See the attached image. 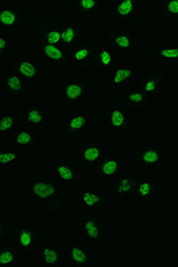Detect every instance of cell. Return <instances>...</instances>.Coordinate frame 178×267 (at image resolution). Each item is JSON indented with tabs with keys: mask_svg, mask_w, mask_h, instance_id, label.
I'll use <instances>...</instances> for the list:
<instances>
[{
	"mask_svg": "<svg viewBox=\"0 0 178 267\" xmlns=\"http://www.w3.org/2000/svg\"><path fill=\"white\" fill-rule=\"evenodd\" d=\"M34 191L39 197L44 198L51 195L53 193L54 189L50 185L44 184H39L35 185Z\"/></svg>",
	"mask_w": 178,
	"mask_h": 267,
	"instance_id": "obj_1",
	"label": "cell"
},
{
	"mask_svg": "<svg viewBox=\"0 0 178 267\" xmlns=\"http://www.w3.org/2000/svg\"><path fill=\"white\" fill-rule=\"evenodd\" d=\"M20 69L21 72L27 76L32 77L35 74L34 68L29 63L26 62L22 63Z\"/></svg>",
	"mask_w": 178,
	"mask_h": 267,
	"instance_id": "obj_2",
	"label": "cell"
},
{
	"mask_svg": "<svg viewBox=\"0 0 178 267\" xmlns=\"http://www.w3.org/2000/svg\"><path fill=\"white\" fill-rule=\"evenodd\" d=\"M45 52L50 57L52 58L59 59L61 57V53L56 48L51 45H48L46 47Z\"/></svg>",
	"mask_w": 178,
	"mask_h": 267,
	"instance_id": "obj_3",
	"label": "cell"
},
{
	"mask_svg": "<svg viewBox=\"0 0 178 267\" xmlns=\"http://www.w3.org/2000/svg\"><path fill=\"white\" fill-rule=\"evenodd\" d=\"M1 20L6 25L12 24L14 20V17L11 13L5 11L2 13L1 16Z\"/></svg>",
	"mask_w": 178,
	"mask_h": 267,
	"instance_id": "obj_4",
	"label": "cell"
},
{
	"mask_svg": "<svg viewBox=\"0 0 178 267\" xmlns=\"http://www.w3.org/2000/svg\"><path fill=\"white\" fill-rule=\"evenodd\" d=\"M132 8L131 1H126L121 4L118 8V11L120 14L125 15L130 12Z\"/></svg>",
	"mask_w": 178,
	"mask_h": 267,
	"instance_id": "obj_5",
	"label": "cell"
},
{
	"mask_svg": "<svg viewBox=\"0 0 178 267\" xmlns=\"http://www.w3.org/2000/svg\"><path fill=\"white\" fill-rule=\"evenodd\" d=\"M80 88L76 85L70 86L67 90L68 96L72 99L77 97L80 95Z\"/></svg>",
	"mask_w": 178,
	"mask_h": 267,
	"instance_id": "obj_6",
	"label": "cell"
},
{
	"mask_svg": "<svg viewBox=\"0 0 178 267\" xmlns=\"http://www.w3.org/2000/svg\"><path fill=\"white\" fill-rule=\"evenodd\" d=\"M44 255L46 261L48 263H53L56 261L57 255L53 251L46 249L44 251Z\"/></svg>",
	"mask_w": 178,
	"mask_h": 267,
	"instance_id": "obj_7",
	"label": "cell"
},
{
	"mask_svg": "<svg viewBox=\"0 0 178 267\" xmlns=\"http://www.w3.org/2000/svg\"><path fill=\"white\" fill-rule=\"evenodd\" d=\"M113 124L116 126L120 125L124 122V117L120 112L116 111L113 112L112 118Z\"/></svg>",
	"mask_w": 178,
	"mask_h": 267,
	"instance_id": "obj_8",
	"label": "cell"
},
{
	"mask_svg": "<svg viewBox=\"0 0 178 267\" xmlns=\"http://www.w3.org/2000/svg\"><path fill=\"white\" fill-rule=\"evenodd\" d=\"M73 257L76 261L79 262H83L85 261L86 256L82 251L77 248L74 249L72 253Z\"/></svg>",
	"mask_w": 178,
	"mask_h": 267,
	"instance_id": "obj_9",
	"label": "cell"
},
{
	"mask_svg": "<svg viewBox=\"0 0 178 267\" xmlns=\"http://www.w3.org/2000/svg\"><path fill=\"white\" fill-rule=\"evenodd\" d=\"M98 152L97 149L94 148L89 149L86 152L85 156L87 160L89 161L93 160L97 157Z\"/></svg>",
	"mask_w": 178,
	"mask_h": 267,
	"instance_id": "obj_10",
	"label": "cell"
},
{
	"mask_svg": "<svg viewBox=\"0 0 178 267\" xmlns=\"http://www.w3.org/2000/svg\"><path fill=\"white\" fill-rule=\"evenodd\" d=\"M130 73V71L127 70H121L119 71L115 77V82L116 83L120 82L126 78Z\"/></svg>",
	"mask_w": 178,
	"mask_h": 267,
	"instance_id": "obj_11",
	"label": "cell"
},
{
	"mask_svg": "<svg viewBox=\"0 0 178 267\" xmlns=\"http://www.w3.org/2000/svg\"><path fill=\"white\" fill-rule=\"evenodd\" d=\"M116 168V164L114 162H110L105 164L104 167V171L107 174H113L115 171Z\"/></svg>",
	"mask_w": 178,
	"mask_h": 267,
	"instance_id": "obj_12",
	"label": "cell"
},
{
	"mask_svg": "<svg viewBox=\"0 0 178 267\" xmlns=\"http://www.w3.org/2000/svg\"><path fill=\"white\" fill-rule=\"evenodd\" d=\"M86 227L90 237L95 238L97 235V230L96 227L91 222H89L86 225Z\"/></svg>",
	"mask_w": 178,
	"mask_h": 267,
	"instance_id": "obj_13",
	"label": "cell"
},
{
	"mask_svg": "<svg viewBox=\"0 0 178 267\" xmlns=\"http://www.w3.org/2000/svg\"><path fill=\"white\" fill-rule=\"evenodd\" d=\"M144 158L147 162H152L157 160L158 156L155 152L150 151L147 152L144 154Z\"/></svg>",
	"mask_w": 178,
	"mask_h": 267,
	"instance_id": "obj_14",
	"label": "cell"
},
{
	"mask_svg": "<svg viewBox=\"0 0 178 267\" xmlns=\"http://www.w3.org/2000/svg\"><path fill=\"white\" fill-rule=\"evenodd\" d=\"M8 84L11 88L15 90H19L20 87V81L18 78L15 77H13L9 79Z\"/></svg>",
	"mask_w": 178,
	"mask_h": 267,
	"instance_id": "obj_15",
	"label": "cell"
},
{
	"mask_svg": "<svg viewBox=\"0 0 178 267\" xmlns=\"http://www.w3.org/2000/svg\"><path fill=\"white\" fill-rule=\"evenodd\" d=\"M59 171L62 177L65 179L68 180L71 178L72 174L68 169L61 167L59 168Z\"/></svg>",
	"mask_w": 178,
	"mask_h": 267,
	"instance_id": "obj_16",
	"label": "cell"
},
{
	"mask_svg": "<svg viewBox=\"0 0 178 267\" xmlns=\"http://www.w3.org/2000/svg\"><path fill=\"white\" fill-rule=\"evenodd\" d=\"M12 124V118L10 117L4 118L2 120L0 124V129L2 131L5 130L9 128Z\"/></svg>",
	"mask_w": 178,
	"mask_h": 267,
	"instance_id": "obj_17",
	"label": "cell"
},
{
	"mask_svg": "<svg viewBox=\"0 0 178 267\" xmlns=\"http://www.w3.org/2000/svg\"><path fill=\"white\" fill-rule=\"evenodd\" d=\"M85 201L89 205H93L98 200V198L95 195L90 193H86L84 196Z\"/></svg>",
	"mask_w": 178,
	"mask_h": 267,
	"instance_id": "obj_18",
	"label": "cell"
},
{
	"mask_svg": "<svg viewBox=\"0 0 178 267\" xmlns=\"http://www.w3.org/2000/svg\"><path fill=\"white\" fill-rule=\"evenodd\" d=\"M74 32L71 29H67L62 35V38L66 41L69 42L71 40L74 36Z\"/></svg>",
	"mask_w": 178,
	"mask_h": 267,
	"instance_id": "obj_19",
	"label": "cell"
},
{
	"mask_svg": "<svg viewBox=\"0 0 178 267\" xmlns=\"http://www.w3.org/2000/svg\"><path fill=\"white\" fill-rule=\"evenodd\" d=\"M84 120L82 117L74 119L71 123V126L75 129H78L84 123Z\"/></svg>",
	"mask_w": 178,
	"mask_h": 267,
	"instance_id": "obj_20",
	"label": "cell"
},
{
	"mask_svg": "<svg viewBox=\"0 0 178 267\" xmlns=\"http://www.w3.org/2000/svg\"><path fill=\"white\" fill-rule=\"evenodd\" d=\"M12 259V256L11 253H4L0 257V262L2 263H8L11 261Z\"/></svg>",
	"mask_w": 178,
	"mask_h": 267,
	"instance_id": "obj_21",
	"label": "cell"
},
{
	"mask_svg": "<svg viewBox=\"0 0 178 267\" xmlns=\"http://www.w3.org/2000/svg\"><path fill=\"white\" fill-rule=\"evenodd\" d=\"M15 156L11 153H6L0 155V162H7L15 158Z\"/></svg>",
	"mask_w": 178,
	"mask_h": 267,
	"instance_id": "obj_22",
	"label": "cell"
},
{
	"mask_svg": "<svg viewBox=\"0 0 178 267\" xmlns=\"http://www.w3.org/2000/svg\"><path fill=\"white\" fill-rule=\"evenodd\" d=\"M30 139V137L27 133H21L19 136L17 138V141L22 144H25L29 142Z\"/></svg>",
	"mask_w": 178,
	"mask_h": 267,
	"instance_id": "obj_23",
	"label": "cell"
},
{
	"mask_svg": "<svg viewBox=\"0 0 178 267\" xmlns=\"http://www.w3.org/2000/svg\"><path fill=\"white\" fill-rule=\"evenodd\" d=\"M60 35L58 33L53 32L50 33L48 35V41L50 43H54L58 41L60 38Z\"/></svg>",
	"mask_w": 178,
	"mask_h": 267,
	"instance_id": "obj_24",
	"label": "cell"
},
{
	"mask_svg": "<svg viewBox=\"0 0 178 267\" xmlns=\"http://www.w3.org/2000/svg\"><path fill=\"white\" fill-rule=\"evenodd\" d=\"M116 41L121 47H126L129 45V41L126 37H120L116 39Z\"/></svg>",
	"mask_w": 178,
	"mask_h": 267,
	"instance_id": "obj_25",
	"label": "cell"
},
{
	"mask_svg": "<svg viewBox=\"0 0 178 267\" xmlns=\"http://www.w3.org/2000/svg\"><path fill=\"white\" fill-rule=\"evenodd\" d=\"M162 54L163 56L167 57H176L178 56V50H165L162 52Z\"/></svg>",
	"mask_w": 178,
	"mask_h": 267,
	"instance_id": "obj_26",
	"label": "cell"
},
{
	"mask_svg": "<svg viewBox=\"0 0 178 267\" xmlns=\"http://www.w3.org/2000/svg\"><path fill=\"white\" fill-rule=\"evenodd\" d=\"M29 119L30 120L35 123L38 122L40 121L41 118L39 115L36 111H33L29 114Z\"/></svg>",
	"mask_w": 178,
	"mask_h": 267,
	"instance_id": "obj_27",
	"label": "cell"
},
{
	"mask_svg": "<svg viewBox=\"0 0 178 267\" xmlns=\"http://www.w3.org/2000/svg\"><path fill=\"white\" fill-rule=\"evenodd\" d=\"M21 242L24 245H27L30 243V238L29 235L27 233H24L21 238Z\"/></svg>",
	"mask_w": 178,
	"mask_h": 267,
	"instance_id": "obj_28",
	"label": "cell"
},
{
	"mask_svg": "<svg viewBox=\"0 0 178 267\" xmlns=\"http://www.w3.org/2000/svg\"><path fill=\"white\" fill-rule=\"evenodd\" d=\"M169 8L171 11L175 13H177V1H173L171 2L170 4H169Z\"/></svg>",
	"mask_w": 178,
	"mask_h": 267,
	"instance_id": "obj_29",
	"label": "cell"
},
{
	"mask_svg": "<svg viewBox=\"0 0 178 267\" xmlns=\"http://www.w3.org/2000/svg\"><path fill=\"white\" fill-rule=\"evenodd\" d=\"M149 190V186L148 184H144L141 185L140 188V192L143 196H145L148 194Z\"/></svg>",
	"mask_w": 178,
	"mask_h": 267,
	"instance_id": "obj_30",
	"label": "cell"
},
{
	"mask_svg": "<svg viewBox=\"0 0 178 267\" xmlns=\"http://www.w3.org/2000/svg\"><path fill=\"white\" fill-rule=\"evenodd\" d=\"M102 61L103 63L106 65L108 64L110 60V58L109 54L105 52L102 53Z\"/></svg>",
	"mask_w": 178,
	"mask_h": 267,
	"instance_id": "obj_31",
	"label": "cell"
},
{
	"mask_svg": "<svg viewBox=\"0 0 178 267\" xmlns=\"http://www.w3.org/2000/svg\"><path fill=\"white\" fill-rule=\"evenodd\" d=\"M130 100L133 102H138L142 99V96L138 94L131 95L129 97Z\"/></svg>",
	"mask_w": 178,
	"mask_h": 267,
	"instance_id": "obj_32",
	"label": "cell"
},
{
	"mask_svg": "<svg viewBox=\"0 0 178 267\" xmlns=\"http://www.w3.org/2000/svg\"><path fill=\"white\" fill-rule=\"evenodd\" d=\"M87 51L86 50H81L78 52L76 55L77 59H80L83 58L86 56Z\"/></svg>",
	"mask_w": 178,
	"mask_h": 267,
	"instance_id": "obj_33",
	"label": "cell"
},
{
	"mask_svg": "<svg viewBox=\"0 0 178 267\" xmlns=\"http://www.w3.org/2000/svg\"><path fill=\"white\" fill-rule=\"evenodd\" d=\"M82 3L84 8H87L92 7L94 5V1H83Z\"/></svg>",
	"mask_w": 178,
	"mask_h": 267,
	"instance_id": "obj_34",
	"label": "cell"
},
{
	"mask_svg": "<svg viewBox=\"0 0 178 267\" xmlns=\"http://www.w3.org/2000/svg\"><path fill=\"white\" fill-rule=\"evenodd\" d=\"M154 87V83L152 81H150L147 85L146 89L147 90L149 91V90H152Z\"/></svg>",
	"mask_w": 178,
	"mask_h": 267,
	"instance_id": "obj_35",
	"label": "cell"
},
{
	"mask_svg": "<svg viewBox=\"0 0 178 267\" xmlns=\"http://www.w3.org/2000/svg\"><path fill=\"white\" fill-rule=\"evenodd\" d=\"M4 45H5V42L3 39L0 38V48H3Z\"/></svg>",
	"mask_w": 178,
	"mask_h": 267,
	"instance_id": "obj_36",
	"label": "cell"
}]
</instances>
